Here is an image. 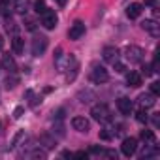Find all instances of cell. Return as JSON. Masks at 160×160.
<instances>
[{"label": "cell", "instance_id": "277c9868", "mask_svg": "<svg viewBox=\"0 0 160 160\" xmlns=\"http://www.w3.org/2000/svg\"><path fill=\"white\" fill-rule=\"evenodd\" d=\"M57 23H58V17H57V13L55 12H51L49 8L42 13V25L47 28V30H53L55 27H57Z\"/></svg>", "mask_w": 160, "mask_h": 160}, {"label": "cell", "instance_id": "4316f807", "mask_svg": "<svg viewBox=\"0 0 160 160\" xmlns=\"http://www.w3.org/2000/svg\"><path fill=\"white\" fill-rule=\"evenodd\" d=\"M151 94H154V96L160 94V83H158V81H152V83H151Z\"/></svg>", "mask_w": 160, "mask_h": 160}, {"label": "cell", "instance_id": "2e32d148", "mask_svg": "<svg viewBox=\"0 0 160 160\" xmlns=\"http://www.w3.org/2000/svg\"><path fill=\"white\" fill-rule=\"evenodd\" d=\"M138 102H139L141 108H152L156 100H154V94H139L138 96Z\"/></svg>", "mask_w": 160, "mask_h": 160}, {"label": "cell", "instance_id": "1f68e13d", "mask_svg": "<svg viewBox=\"0 0 160 160\" xmlns=\"http://www.w3.org/2000/svg\"><path fill=\"white\" fill-rule=\"evenodd\" d=\"M73 156H75V158H87V156H89V152H87V151H77Z\"/></svg>", "mask_w": 160, "mask_h": 160}, {"label": "cell", "instance_id": "44dd1931", "mask_svg": "<svg viewBox=\"0 0 160 160\" xmlns=\"http://www.w3.org/2000/svg\"><path fill=\"white\" fill-rule=\"evenodd\" d=\"M25 138H27V132H25V130H19V132L15 134L13 141H12V147H17V145H19V143H21V141H23Z\"/></svg>", "mask_w": 160, "mask_h": 160}, {"label": "cell", "instance_id": "3957f363", "mask_svg": "<svg viewBox=\"0 0 160 160\" xmlns=\"http://www.w3.org/2000/svg\"><path fill=\"white\" fill-rule=\"evenodd\" d=\"M47 38L45 36H36L34 40H32V55L34 57H42L43 53H45V49H47Z\"/></svg>", "mask_w": 160, "mask_h": 160}, {"label": "cell", "instance_id": "f35d334b", "mask_svg": "<svg viewBox=\"0 0 160 160\" xmlns=\"http://www.w3.org/2000/svg\"><path fill=\"white\" fill-rule=\"evenodd\" d=\"M62 156H64V158H72V156H73V152H70V151H64V152H62Z\"/></svg>", "mask_w": 160, "mask_h": 160}, {"label": "cell", "instance_id": "9c48e42d", "mask_svg": "<svg viewBox=\"0 0 160 160\" xmlns=\"http://www.w3.org/2000/svg\"><path fill=\"white\" fill-rule=\"evenodd\" d=\"M102 57H104V60L106 62H117L119 60V49L117 47H113V45H108V47H104V51H102Z\"/></svg>", "mask_w": 160, "mask_h": 160}, {"label": "cell", "instance_id": "d590c367", "mask_svg": "<svg viewBox=\"0 0 160 160\" xmlns=\"http://www.w3.org/2000/svg\"><path fill=\"white\" fill-rule=\"evenodd\" d=\"M143 2H145L147 6H152V8H156V0H143Z\"/></svg>", "mask_w": 160, "mask_h": 160}, {"label": "cell", "instance_id": "5b68a950", "mask_svg": "<svg viewBox=\"0 0 160 160\" xmlns=\"http://www.w3.org/2000/svg\"><path fill=\"white\" fill-rule=\"evenodd\" d=\"M91 79L94 83H106L109 79V73L104 66H92V72H91Z\"/></svg>", "mask_w": 160, "mask_h": 160}, {"label": "cell", "instance_id": "4fadbf2b", "mask_svg": "<svg viewBox=\"0 0 160 160\" xmlns=\"http://www.w3.org/2000/svg\"><path fill=\"white\" fill-rule=\"evenodd\" d=\"M141 12H143V6H141L139 2H132V4L126 8V15H128L130 19H138V17L141 15Z\"/></svg>", "mask_w": 160, "mask_h": 160}, {"label": "cell", "instance_id": "5bb4252c", "mask_svg": "<svg viewBox=\"0 0 160 160\" xmlns=\"http://www.w3.org/2000/svg\"><path fill=\"white\" fill-rule=\"evenodd\" d=\"M12 49H13L15 55H23V51H25V40L19 38V36H13V40H12Z\"/></svg>", "mask_w": 160, "mask_h": 160}, {"label": "cell", "instance_id": "ba28073f", "mask_svg": "<svg viewBox=\"0 0 160 160\" xmlns=\"http://www.w3.org/2000/svg\"><path fill=\"white\" fill-rule=\"evenodd\" d=\"M72 126H73V130L85 132V134L91 130V122H89L85 117H73V119H72Z\"/></svg>", "mask_w": 160, "mask_h": 160}, {"label": "cell", "instance_id": "d6a6232c", "mask_svg": "<svg viewBox=\"0 0 160 160\" xmlns=\"http://www.w3.org/2000/svg\"><path fill=\"white\" fill-rule=\"evenodd\" d=\"M91 152H94V154H100V152H102V147L94 145V147H91Z\"/></svg>", "mask_w": 160, "mask_h": 160}, {"label": "cell", "instance_id": "ab89813d", "mask_svg": "<svg viewBox=\"0 0 160 160\" xmlns=\"http://www.w3.org/2000/svg\"><path fill=\"white\" fill-rule=\"evenodd\" d=\"M2 49H4V38L0 36V51H2Z\"/></svg>", "mask_w": 160, "mask_h": 160}, {"label": "cell", "instance_id": "4dcf8cb0", "mask_svg": "<svg viewBox=\"0 0 160 160\" xmlns=\"http://www.w3.org/2000/svg\"><path fill=\"white\" fill-rule=\"evenodd\" d=\"M32 158H45V152L38 149V151H34V152H32Z\"/></svg>", "mask_w": 160, "mask_h": 160}, {"label": "cell", "instance_id": "6da1fadb", "mask_svg": "<svg viewBox=\"0 0 160 160\" xmlns=\"http://www.w3.org/2000/svg\"><path fill=\"white\" fill-rule=\"evenodd\" d=\"M124 57H126L128 62H132V64H139V62H143L145 51H143L139 45H126V47H124Z\"/></svg>", "mask_w": 160, "mask_h": 160}, {"label": "cell", "instance_id": "8d00e7d4", "mask_svg": "<svg viewBox=\"0 0 160 160\" xmlns=\"http://www.w3.org/2000/svg\"><path fill=\"white\" fill-rule=\"evenodd\" d=\"M55 2H57V4H58L60 8H64V6H66V2H68V0H55Z\"/></svg>", "mask_w": 160, "mask_h": 160}, {"label": "cell", "instance_id": "74e56055", "mask_svg": "<svg viewBox=\"0 0 160 160\" xmlns=\"http://www.w3.org/2000/svg\"><path fill=\"white\" fill-rule=\"evenodd\" d=\"M152 122H154V126H158V124H160V117L154 115V117H152Z\"/></svg>", "mask_w": 160, "mask_h": 160}, {"label": "cell", "instance_id": "9a60e30c", "mask_svg": "<svg viewBox=\"0 0 160 160\" xmlns=\"http://www.w3.org/2000/svg\"><path fill=\"white\" fill-rule=\"evenodd\" d=\"M2 68H4V70H8L10 73H13V72L17 70V64H15L13 57H10V55H4V57H2Z\"/></svg>", "mask_w": 160, "mask_h": 160}, {"label": "cell", "instance_id": "30bf717a", "mask_svg": "<svg viewBox=\"0 0 160 160\" xmlns=\"http://www.w3.org/2000/svg\"><path fill=\"white\" fill-rule=\"evenodd\" d=\"M117 108H119V111H121L122 115H130V113H132V109H134L132 100H130V98H124V96L117 100Z\"/></svg>", "mask_w": 160, "mask_h": 160}, {"label": "cell", "instance_id": "e0dca14e", "mask_svg": "<svg viewBox=\"0 0 160 160\" xmlns=\"http://www.w3.org/2000/svg\"><path fill=\"white\" fill-rule=\"evenodd\" d=\"M40 145H43L45 149H55L57 147V139L49 134H42L40 136Z\"/></svg>", "mask_w": 160, "mask_h": 160}, {"label": "cell", "instance_id": "f1b7e54d", "mask_svg": "<svg viewBox=\"0 0 160 160\" xmlns=\"http://www.w3.org/2000/svg\"><path fill=\"white\" fill-rule=\"evenodd\" d=\"M23 111H25V109H23L21 106H17V108L13 109V119H21V115H23Z\"/></svg>", "mask_w": 160, "mask_h": 160}, {"label": "cell", "instance_id": "83f0119b", "mask_svg": "<svg viewBox=\"0 0 160 160\" xmlns=\"http://www.w3.org/2000/svg\"><path fill=\"white\" fill-rule=\"evenodd\" d=\"M111 138H113V136H111L108 130H100V139H104V141H109Z\"/></svg>", "mask_w": 160, "mask_h": 160}, {"label": "cell", "instance_id": "e575fe53", "mask_svg": "<svg viewBox=\"0 0 160 160\" xmlns=\"http://www.w3.org/2000/svg\"><path fill=\"white\" fill-rule=\"evenodd\" d=\"M143 73H145V75H152V70H151V66H143Z\"/></svg>", "mask_w": 160, "mask_h": 160}, {"label": "cell", "instance_id": "7c38bea8", "mask_svg": "<svg viewBox=\"0 0 160 160\" xmlns=\"http://www.w3.org/2000/svg\"><path fill=\"white\" fill-rule=\"evenodd\" d=\"M126 83H128V87H134V89L141 87V85H143L141 73H138V72H130V73L126 75Z\"/></svg>", "mask_w": 160, "mask_h": 160}, {"label": "cell", "instance_id": "836d02e7", "mask_svg": "<svg viewBox=\"0 0 160 160\" xmlns=\"http://www.w3.org/2000/svg\"><path fill=\"white\" fill-rule=\"evenodd\" d=\"M106 156H108V158H117V152L109 149V151H106Z\"/></svg>", "mask_w": 160, "mask_h": 160}, {"label": "cell", "instance_id": "7a4b0ae2", "mask_svg": "<svg viewBox=\"0 0 160 160\" xmlns=\"http://www.w3.org/2000/svg\"><path fill=\"white\" fill-rule=\"evenodd\" d=\"M91 115H92V119L98 121V122H109V121H111V111H109V108H108L106 104H96V106H92Z\"/></svg>", "mask_w": 160, "mask_h": 160}, {"label": "cell", "instance_id": "7402d4cb", "mask_svg": "<svg viewBox=\"0 0 160 160\" xmlns=\"http://www.w3.org/2000/svg\"><path fill=\"white\" fill-rule=\"evenodd\" d=\"M94 98V92H91V91H81L79 92V100L81 102H91Z\"/></svg>", "mask_w": 160, "mask_h": 160}, {"label": "cell", "instance_id": "ffe728a7", "mask_svg": "<svg viewBox=\"0 0 160 160\" xmlns=\"http://www.w3.org/2000/svg\"><path fill=\"white\" fill-rule=\"evenodd\" d=\"M28 8V0H15V12L17 13H25Z\"/></svg>", "mask_w": 160, "mask_h": 160}, {"label": "cell", "instance_id": "cb8c5ba5", "mask_svg": "<svg viewBox=\"0 0 160 160\" xmlns=\"http://www.w3.org/2000/svg\"><path fill=\"white\" fill-rule=\"evenodd\" d=\"M34 10H36L38 13H43V12L47 10V6H45L43 0H36V2H34Z\"/></svg>", "mask_w": 160, "mask_h": 160}, {"label": "cell", "instance_id": "484cf974", "mask_svg": "<svg viewBox=\"0 0 160 160\" xmlns=\"http://www.w3.org/2000/svg\"><path fill=\"white\" fill-rule=\"evenodd\" d=\"M113 68H115V72H117V73H124V72H126V66H124L122 62H119V60H117V62H113Z\"/></svg>", "mask_w": 160, "mask_h": 160}, {"label": "cell", "instance_id": "52a82bcc", "mask_svg": "<svg viewBox=\"0 0 160 160\" xmlns=\"http://www.w3.org/2000/svg\"><path fill=\"white\" fill-rule=\"evenodd\" d=\"M83 36H85V23L75 21L70 27V30H68V38L70 40H79V38H83Z\"/></svg>", "mask_w": 160, "mask_h": 160}, {"label": "cell", "instance_id": "60d3db41", "mask_svg": "<svg viewBox=\"0 0 160 160\" xmlns=\"http://www.w3.org/2000/svg\"><path fill=\"white\" fill-rule=\"evenodd\" d=\"M0 128H2V124H0ZM0 132H2V130H0Z\"/></svg>", "mask_w": 160, "mask_h": 160}, {"label": "cell", "instance_id": "603a6c76", "mask_svg": "<svg viewBox=\"0 0 160 160\" xmlns=\"http://www.w3.org/2000/svg\"><path fill=\"white\" fill-rule=\"evenodd\" d=\"M136 119H138V122H147V121H149V115H147L145 109H139V111L136 113Z\"/></svg>", "mask_w": 160, "mask_h": 160}, {"label": "cell", "instance_id": "8fae6325", "mask_svg": "<svg viewBox=\"0 0 160 160\" xmlns=\"http://www.w3.org/2000/svg\"><path fill=\"white\" fill-rule=\"evenodd\" d=\"M141 28L145 30V32H149L151 36H158L160 34V30H158V25H156V21H152V19H145L143 23H141Z\"/></svg>", "mask_w": 160, "mask_h": 160}, {"label": "cell", "instance_id": "f546056e", "mask_svg": "<svg viewBox=\"0 0 160 160\" xmlns=\"http://www.w3.org/2000/svg\"><path fill=\"white\" fill-rule=\"evenodd\" d=\"M27 30H30V32H32V30H36V23H34L32 19H28V21H27Z\"/></svg>", "mask_w": 160, "mask_h": 160}, {"label": "cell", "instance_id": "8992f818", "mask_svg": "<svg viewBox=\"0 0 160 160\" xmlns=\"http://www.w3.org/2000/svg\"><path fill=\"white\" fill-rule=\"evenodd\" d=\"M121 151H122L124 156H132L138 151V139L136 138H124L122 145H121Z\"/></svg>", "mask_w": 160, "mask_h": 160}, {"label": "cell", "instance_id": "d4e9b609", "mask_svg": "<svg viewBox=\"0 0 160 160\" xmlns=\"http://www.w3.org/2000/svg\"><path fill=\"white\" fill-rule=\"evenodd\" d=\"M6 30H8V32H12V34H15V32L19 30V27H17L13 21H8V23H6Z\"/></svg>", "mask_w": 160, "mask_h": 160}, {"label": "cell", "instance_id": "ac0fdd59", "mask_svg": "<svg viewBox=\"0 0 160 160\" xmlns=\"http://www.w3.org/2000/svg\"><path fill=\"white\" fill-rule=\"evenodd\" d=\"M139 138H141L143 141H147V143H154V141H156V134H154L152 130H141Z\"/></svg>", "mask_w": 160, "mask_h": 160}, {"label": "cell", "instance_id": "d6986e66", "mask_svg": "<svg viewBox=\"0 0 160 160\" xmlns=\"http://www.w3.org/2000/svg\"><path fill=\"white\" fill-rule=\"evenodd\" d=\"M17 83H19V77H17V75H8L6 81H4V87H6V89H15Z\"/></svg>", "mask_w": 160, "mask_h": 160}]
</instances>
